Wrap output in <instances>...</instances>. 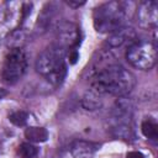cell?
I'll list each match as a JSON object with an SVG mask.
<instances>
[{
	"mask_svg": "<svg viewBox=\"0 0 158 158\" xmlns=\"http://www.w3.org/2000/svg\"><path fill=\"white\" fill-rule=\"evenodd\" d=\"M138 23L144 30H154L158 23V4L156 1H143L137 9Z\"/></svg>",
	"mask_w": 158,
	"mask_h": 158,
	"instance_id": "7",
	"label": "cell"
},
{
	"mask_svg": "<svg viewBox=\"0 0 158 158\" xmlns=\"http://www.w3.org/2000/svg\"><path fill=\"white\" fill-rule=\"evenodd\" d=\"M141 131L146 138L152 142H157L158 139V125L154 118L147 117L141 123Z\"/></svg>",
	"mask_w": 158,
	"mask_h": 158,
	"instance_id": "12",
	"label": "cell"
},
{
	"mask_svg": "<svg viewBox=\"0 0 158 158\" xmlns=\"http://www.w3.org/2000/svg\"><path fill=\"white\" fill-rule=\"evenodd\" d=\"M81 105L85 110H90V111H94V110H98L101 107L102 105V101L100 99V95H98L94 91H88L83 99H81Z\"/></svg>",
	"mask_w": 158,
	"mask_h": 158,
	"instance_id": "13",
	"label": "cell"
},
{
	"mask_svg": "<svg viewBox=\"0 0 158 158\" xmlns=\"http://www.w3.org/2000/svg\"><path fill=\"white\" fill-rule=\"evenodd\" d=\"M9 121L15 126H25L28 121V112L23 110L14 111L9 115Z\"/></svg>",
	"mask_w": 158,
	"mask_h": 158,
	"instance_id": "15",
	"label": "cell"
},
{
	"mask_svg": "<svg viewBox=\"0 0 158 158\" xmlns=\"http://www.w3.org/2000/svg\"><path fill=\"white\" fill-rule=\"evenodd\" d=\"M23 42H25V35H23V32L20 31V30L14 31V32L9 36V40H7V44H9L11 48H22Z\"/></svg>",
	"mask_w": 158,
	"mask_h": 158,
	"instance_id": "16",
	"label": "cell"
},
{
	"mask_svg": "<svg viewBox=\"0 0 158 158\" xmlns=\"http://www.w3.org/2000/svg\"><path fill=\"white\" fill-rule=\"evenodd\" d=\"M27 69V56L22 48H10L6 53L2 65L0 77L2 83L6 85L16 84L26 73Z\"/></svg>",
	"mask_w": 158,
	"mask_h": 158,
	"instance_id": "4",
	"label": "cell"
},
{
	"mask_svg": "<svg viewBox=\"0 0 158 158\" xmlns=\"http://www.w3.org/2000/svg\"><path fill=\"white\" fill-rule=\"evenodd\" d=\"M137 35L133 28L131 27H121L117 31L109 35L106 40V44L109 48H120L122 46H131L137 40Z\"/></svg>",
	"mask_w": 158,
	"mask_h": 158,
	"instance_id": "8",
	"label": "cell"
},
{
	"mask_svg": "<svg viewBox=\"0 0 158 158\" xmlns=\"http://www.w3.org/2000/svg\"><path fill=\"white\" fill-rule=\"evenodd\" d=\"M67 52L58 46L43 49L36 59V72L53 85H60L67 75Z\"/></svg>",
	"mask_w": 158,
	"mask_h": 158,
	"instance_id": "2",
	"label": "cell"
},
{
	"mask_svg": "<svg viewBox=\"0 0 158 158\" xmlns=\"http://www.w3.org/2000/svg\"><path fill=\"white\" fill-rule=\"evenodd\" d=\"M127 19V4L122 1H107L95 7L93 14L94 27L100 33H112L125 27Z\"/></svg>",
	"mask_w": 158,
	"mask_h": 158,
	"instance_id": "3",
	"label": "cell"
},
{
	"mask_svg": "<svg viewBox=\"0 0 158 158\" xmlns=\"http://www.w3.org/2000/svg\"><path fill=\"white\" fill-rule=\"evenodd\" d=\"M25 137L30 143H42L48 139V131L44 127L30 126L25 130Z\"/></svg>",
	"mask_w": 158,
	"mask_h": 158,
	"instance_id": "11",
	"label": "cell"
},
{
	"mask_svg": "<svg viewBox=\"0 0 158 158\" xmlns=\"http://www.w3.org/2000/svg\"><path fill=\"white\" fill-rule=\"evenodd\" d=\"M17 153L21 158H35L38 154V149L36 146H33L30 142H25L22 144H20Z\"/></svg>",
	"mask_w": 158,
	"mask_h": 158,
	"instance_id": "14",
	"label": "cell"
},
{
	"mask_svg": "<svg viewBox=\"0 0 158 158\" xmlns=\"http://www.w3.org/2000/svg\"><path fill=\"white\" fill-rule=\"evenodd\" d=\"M99 148H100V146L94 142L75 141L70 146L69 152H70L72 158H94V156Z\"/></svg>",
	"mask_w": 158,
	"mask_h": 158,
	"instance_id": "9",
	"label": "cell"
},
{
	"mask_svg": "<svg viewBox=\"0 0 158 158\" xmlns=\"http://www.w3.org/2000/svg\"><path fill=\"white\" fill-rule=\"evenodd\" d=\"M53 15H54V6H53V4H46V5L42 7V11L40 12L38 20H37V22H36V28H37V31L44 32V31L48 28V26H49L52 19H53Z\"/></svg>",
	"mask_w": 158,
	"mask_h": 158,
	"instance_id": "10",
	"label": "cell"
},
{
	"mask_svg": "<svg viewBox=\"0 0 158 158\" xmlns=\"http://www.w3.org/2000/svg\"><path fill=\"white\" fill-rule=\"evenodd\" d=\"M126 158H144V156L141 152H138V151H132V152L127 153Z\"/></svg>",
	"mask_w": 158,
	"mask_h": 158,
	"instance_id": "19",
	"label": "cell"
},
{
	"mask_svg": "<svg viewBox=\"0 0 158 158\" xmlns=\"http://www.w3.org/2000/svg\"><path fill=\"white\" fill-rule=\"evenodd\" d=\"M67 56H68V59H69V63H70V64H74V63L78 60V58H79V53H78L77 49L69 51V52L67 53Z\"/></svg>",
	"mask_w": 158,
	"mask_h": 158,
	"instance_id": "17",
	"label": "cell"
},
{
	"mask_svg": "<svg viewBox=\"0 0 158 158\" xmlns=\"http://www.w3.org/2000/svg\"><path fill=\"white\" fill-rule=\"evenodd\" d=\"M88 80L91 91L98 95H115L117 98L126 96L136 83L132 73L117 63L106 51L100 52L99 58L94 60Z\"/></svg>",
	"mask_w": 158,
	"mask_h": 158,
	"instance_id": "1",
	"label": "cell"
},
{
	"mask_svg": "<svg viewBox=\"0 0 158 158\" xmlns=\"http://www.w3.org/2000/svg\"><path fill=\"white\" fill-rule=\"evenodd\" d=\"M65 4H67L68 6H70V7H73V9H78L79 6L84 5V4H85V1H78V0H67V1H65Z\"/></svg>",
	"mask_w": 158,
	"mask_h": 158,
	"instance_id": "18",
	"label": "cell"
},
{
	"mask_svg": "<svg viewBox=\"0 0 158 158\" xmlns=\"http://www.w3.org/2000/svg\"><path fill=\"white\" fill-rule=\"evenodd\" d=\"M5 94H6V91H5V90H2V89H0V99H1L2 96H5Z\"/></svg>",
	"mask_w": 158,
	"mask_h": 158,
	"instance_id": "20",
	"label": "cell"
},
{
	"mask_svg": "<svg viewBox=\"0 0 158 158\" xmlns=\"http://www.w3.org/2000/svg\"><path fill=\"white\" fill-rule=\"evenodd\" d=\"M56 36H57L56 46L60 47L65 52L74 51L80 44V38H81L80 28L73 22H68V21L60 22L57 27Z\"/></svg>",
	"mask_w": 158,
	"mask_h": 158,
	"instance_id": "6",
	"label": "cell"
},
{
	"mask_svg": "<svg viewBox=\"0 0 158 158\" xmlns=\"http://www.w3.org/2000/svg\"><path fill=\"white\" fill-rule=\"evenodd\" d=\"M127 62L139 70H149L156 65L157 49L152 42L136 41L127 47L126 51Z\"/></svg>",
	"mask_w": 158,
	"mask_h": 158,
	"instance_id": "5",
	"label": "cell"
}]
</instances>
